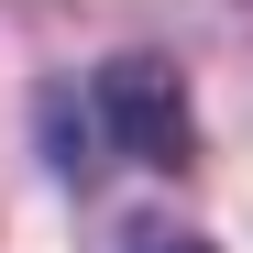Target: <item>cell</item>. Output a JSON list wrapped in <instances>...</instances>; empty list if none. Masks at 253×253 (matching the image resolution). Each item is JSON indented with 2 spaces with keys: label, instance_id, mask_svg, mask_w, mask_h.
I'll list each match as a JSON object with an SVG mask.
<instances>
[{
  "label": "cell",
  "instance_id": "6da1fadb",
  "mask_svg": "<svg viewBox=\"0 0 253 253\" xmlns=\"http://www.w3.org/2000/svg\"><path fill=\"white\" fill-rule=\"evenodd\" d=\"M88 110H99V143L121 165H187L198 154V121H187V88H176V66L165 55H110L88 77Z\"/></svg>",
  "mask_w": 253,
  "mask_h": 253
},
{
  "label": "cell",
  "instance_id": "7a4b0ae2",
  "mask_svg": "<svg viewBox=\"0 0 253 253\" xmlns=\"http://www.w3.org/2000/svg\"><path fill=\"white\" fill-rule=\"evenodd\" d=\"M143 253H220V242H143Z\"/></svg>",
  "mask_w": 253,
  "mask_h": 253
}]
</instances>
